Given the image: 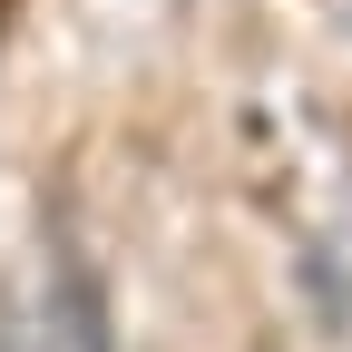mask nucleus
<instances>
[{
	"label": "nucleus",
	"mask_w": 352,
	"mask_h": 352,
	"mask_svg": "<svg viewBox=\"0 0 352 352\" xmlns=\"http://www.w3.org/2000/svg\"><path fill=\"white\" fill-rule=\"evenodd\" d=\"M0 352H39V333H30L20 314H0Z\"/></svg>",
	"instance_id": "obj_1"
}]
</instances>
